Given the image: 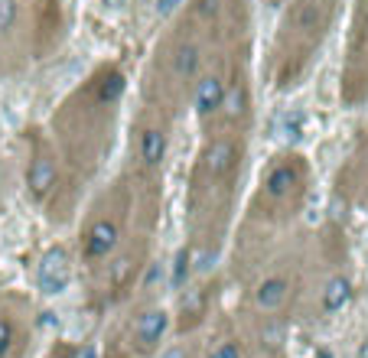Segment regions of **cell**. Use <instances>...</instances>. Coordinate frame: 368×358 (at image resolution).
Instances as JSON below:
<instances>
[{"mask_svg":"<svg viewBox=\"0 0 368 358\" xmlns=\"http://www.w3.org/2000/svg\"><path fill=\"white\" fill-rule=\"evenodd\" d=\"M248 140L235 131H202L196 160L186 186V228L189 260L199 273H209L219 260L235 219V199L245 170Z\"/></svg>","mask_w":368,"mask_h":358,"instance_id":"obj_1","label":"cell"},{"mask_svg":"<svg viewBox=\"0 0 368 358\" xmlns=\"http://www.w3.org/2000/svg\"><path fill=\"white\" fill-rule=\"evenodd\" d=\"M127 91V75L118 62H101L85 82L72 88L52 114V144L59 150L69 183L78 186L98 173L111 153L118 108Z\"/></svg>","mask_w":368,"mask_h":358,"instance_id":"obj_2","label":"cell"},{"mask_svg":"<svg viewBox=\"0 0 368 358\" xmlns=\"http://www.w3.org/2000/svg\"><path fill=\"white\" fill-rule=\"evenodd\" d=\"M215 39L219 33L202 26L186 7L176 13L173 26L157 39L147 69H144V85H140L144 104L163 111L166 118H176L183 111L186 101L193 98V88L206 69Z\"/></svg>","mask_w":368,"mask_h":358,"instance_id":"obj_3","label":"cell"},{"mask_svg":"<svg viewBox=\"0 0 368 358\" xmlns=\"http://www.w3.org/2000/svg\"><path fill=\"white\" fill-rule=\"evenodd\" d=\"M336 13L339 0H287L270 49V78L281 91L294 88L307 75L336 23Z\"/></svg>","mask_w":368,"mask_h":358,"instance_id":"obj_4","label":"cell"},{"mask_svg":"<svg viewBox=\"0 0 368 358\" xmlns=\"http://www.w3.org/2000/svg\"><path fill=\"white\" fill-rule=\"evenodd\" d=\"M310 196V160L300 150H281L261 170L245 212V232H277L294 222Z\"/></svg>","mask_w":368,"mask_h":358,"instance_id":"obj_5","label":"cell"},{"mask_svg":"<svg viewBox=\"0 0 368 358\" xmlns=\"http://www.w3.org/2000/svg\"><path fill=\"white\" fill-rule=\"evenodd\" d=\"M134 209L137 192L124 173L88 202L85 219L78 225V260L85 264L88 273H95L121 247V241L127 238V232L134 228L137 215H140Z\"/></svg>","mask_w":368,"mask_h":358,"instance_id":"obj_6","label":"cell"},{"mask_svg":"<svg viewBox=\"0 0 368 358\" xmlns=\"http://www.w3.org/2000/svg\"><path fill=\"white\" fill-rule=\"evenodd\" d=\"M170 124L157 108H137L134 121H131V134H127V163H124V176L134 186L140 202L160 205L163 196V163L170 153Z\"/></svg>","mask_w":368,"mask_h":358,"instance_id":"obj_7","label":"cell"},{"mask_svg":"<svg viewBox=\"0 0 368 358\" xmlns=\"http://www.w3.org/2000/svg\"><path fill=\"white\" fill-rule=\"evenodd\" d=\"M26 140V166H23V186H26V199L39 205V209H50V219H59V192H62V170L59 150L52 144L50 134H43L39 127H30L23 134Z\"/></svg>","mask_w":368,"mask_h":358,"instance_id":"obj_8","label":"cell"},{"mask_svg":"<svg viewBox=\"0 0 368 358\" xmlns=\"http://www.w3.org/2000/svg\"><path fill=\"white\" fill-rule=\"evenodd\" d=\"M153 225L157 222L137 215L134 228L127 232V238L121 241V247L101 264L98 271L91 273V277L98 280V293L105 300L124 297V293L137 284L140 271L147 267V260H150V235H153Z\"/></svg>","mask_w":368,"mask_h":358,"instance_id":"obj_9","label":"cell"},{"mask_svg":"<svg viewBox=\"0 0 368 358\" xmlns=\"http://www.w3.org/2000/svg\"><path fill=\"white\" fill-rule=\"evenodd\" d=\"M339 95L349 108H356L368 98V0L352 3V23H349V46H345Z\"/></svg>","mask_w":368,"mask_h":358,"instance_id":"obj_10","label":"cell"},{"mask_svg":"<svg viewBox=\"0 0 368 358\" xmlns=\"http://www.w3.org/2000/svg\"><path fill=\"white\" fill-rule=\"evenodd\" d=\"M251 75H248V59L245 49L235 59L232 78H228V88L221 95L219 111L212 114V121L202 127V131H235V134H248L251 127Z\"/></svg>","mask_w":368,"mask_h":358,"instance_id":"obj_11","label":"cell"},{"mask_svg":"<svg viewBox=\"0 0 368 358\" xmlns=\"http://www.w3.org/2000/svg\"><path fill=\"white\" fill-rule=\"evenodd\" d=\"M166 329H170V313L163 306H147L134 313V320L127 322V342L137 355H150L160 348Z\"/></svg>","mask_w":368,"mask_h":358,"instance_id":"obj_12","label":"cell"},{"mask_svg":"<svg viewBox=\"0 0 368 358\" xmlns=\"http://www.w3.org/2000/svg\"><path fill=\"white\" fill-rule=\"evenodd\" d=\"M296 290V280L290 271H270L264 273L258 284H255V290H251V300H255V306H258V313H281L287 303H290V297H294Z\"/></svg>","mask_w":368,"mask_h":358,"instance_id":"obj_13","label":"cell"},{"mask_svg":"<svg viewBox=\"0 0 368 358\" xmlns=\"http://www.w3.org/2000/svg\"><path fill=\"white\" fill-rule=\"evenodd\" d=\"M72 284V258L65 247H50L43 260H39V290L43 293H62L65 287Z\"/></svg>","mask_w":368,"mask_h":358,"instance_id":"obj_14","label":"cell"},{"mask_svg":"<svg viewBox=\"0 0 368 358\" xmlns=\"http://www.w3.org/2000/svg\"><path fill=\"white\" fill-rule=\"evenodd\" d=\"M349 300H352V280L345 273H332L323 287V293H319L323 313H339V309L349 306Z\"/></svg>","mask_w":368,"mask_h":358,"instance_id":"obj_15","label":"cell"},{"mask_svg":"<svg viewBox=\"0 0 368 358\" xmlns=\"http://www.w3.org/2000/svg\"><path fill=\"white\" fill-rule=\"evenodd\" d=\"M20 23V0H0V43Z\"/></svg>","mask_w":368,"mask_h":358,"instance_id":"obj_16","label":"cell"},{"mask_svg":"<svg viewBox=\"0 0 368 358\" xmlns=\"http://www.w3.org/2000/svg\"><path fill=\"white\" fill-rule=\"evenodd\" d=\"M13 346H17V326L7 313H0V358L10 355Z\"/></svg>","mask_w":368,"mask_h":358,"instance_id":"obj_17","label":"cell"},{"mask_svg":"<svg viewBox=\"0 0 368 358\" xmlns=\"http://www.w3.org/2000/svg\"><path fill=\"white\" fill-rule=\"evenodd\" d=\"M209 358H241V346H238V339H225V342H219V348H215Z\"/></svg>","mask_w":368,"mask_h":358,"instance_id":"obj_18","label":"cell"},{"mask_svg":"<svg viewBox=\"0 0 368 358\" xmlns=\"http://www.w3.org/2000/svg\"><path fill=\"white\" fill-rule=\"evenodd\" d=\"M186 7V0H157V16L160 20H170Z\"/></svg>","mask_w":368,"mask_h":358,"instance_id":"obj_19","label":"cell"},{"mask_svg":"<svg viewBox=\"0 0 368 358\" xmlns=\"http://www.w3.org/2000/svg\"><path fill=\"white\" fill-rule=\"evenodd\" d=\"M362 358H368V346H365V348H362Z\"/></svg>","mask_w":368,"mask_h":358,"instance_id":"obj_20","label":"cell"}]
</instances>
